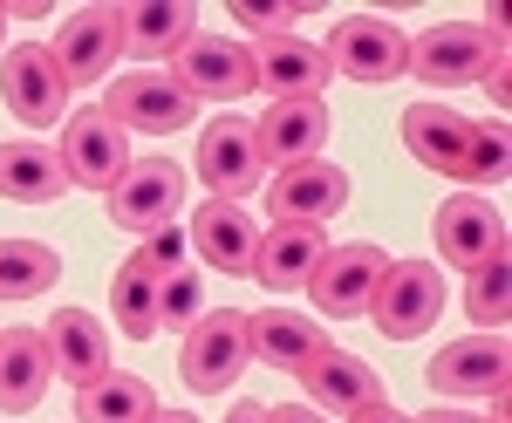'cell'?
Here are the masks:
<instances>
[{"mask_svg": "<svg viewBox=\"0 0 512 423\" xmlns=\"http://www.w3.org/2000/svg\"><path fill=\"white\" fill-rule=\"evenodd\" d=\"M444 314V267L437 260H390L383 287L369 294V328L390 342H417Z\"/></svg>", "mask_w": 512, "mask_h": 423, "instance_id": "1", "label": "cell"}, {"mask_svg": "<svg viewBox=\"0 0 512 423\" xmlns=\"http://www.w3.org/2000/svg\"><path fill=\"white\" fill-rule=\"evenodd\" d=\"M171 82L192 96V103H239L260 89V62H253V41H219V35H192L171 55Z\"/></svg>", "mask_w": 512, "mask_h": 423, "instance_id": "2", "label": "cell"}, {"mask_svg": "<svg viewBox=\"0 0 512 423\" xmlns=\"http://www.w3.org/2000/svg\"><path fill=\"white\" fill-rule=\"evenodd\" d=\"M253 362L246 348V308H219V314H198L185 328V348H178V376L198 389V396H219L233 389Z\"/></svg>", "mask_w": 512, "mask_h": 423, "instance_id": "3", "label": "cell"}, {"mask_svg": "<svg viewBox=\"0 0 512 423\" xmlns=\"http://www.w3.org/2000/svg\"><path fill=\"white\" fill-rule=\"evenodd\" d=\"M321 55H328V76H349V82L410 76V35H396L383 14H349V21H335V35L321 41Z\"/></svg>", "mask_w": 512, "mask_h": 423, "instance_id": "4", "label": "cell"}, {"mask_svg": "<svg viewBox=\"0 0 512 423\" xmlns=\"http://www.w3.org/2000/svg\"><path fill=\"white\" fill-rule=\"evenodd\" d=\"M103 198H110V226L151 239L171 226V212H185V171L171 157H130V171Z\"/></svg>", "mask_w": 512, "mask_h": 423, "instance_id": "5", "label": "cell"}, {"mask_svg": "<svg viewBox=\"0 0 512 423\" xmlns=\"http://www.w3.org/2000/svg\"><path fill=\"white\" fill-rule=\"evenodd\" d=\"M506 62V48H492L485 28H465V21H444L431 35L410 41V76L424 89H465V82H485Z\"/></svg>", "mask_w": 512, "mask_h": 423, "instance_id": "6", "label": "cell"}, {"mask_svg": "<svg viewBox=\"0 0 512 423\" xmlns=\"http://www.w3.org/2000/svg\"><path fill=\"white\" fill-rule=\"evenodd\" d=\"M198 178H205V192L212 198H246L267 185V157H260V130L246 123V116H219V123H205V137H198Z\"/></svg>", "mask_w": 512, "mask_h": 423, "instance_id": "7", "label": "cell"}, {"mask_svg": "<svg viewBox=\"0 0 512 423\" xmlns=\"http://www.w3.org/2000/svg\"><path fill=\"white\" fill-rule=\"evenodd\" d=\"M55 157H62L69 185H82V192H110L123 171H130V130H117L103 110H76L69 123H62Z\"/></svg>", "mask_w": 512, "mask_h": 423, "instance_id": "8", "label": "cell"}, {"mask_svg": "<svg viewBox=\"0 0 512 423\" xmlns=\"http://www.w3.org/2000/svg\"><path fill=\"white\" fill-rule=\"evenodd\" d=\"M192 110H198V103L171 82V69L117 76V82H110V103H103V116H110L117 130H144V137H171V130H185Z\"/></svg>", "mask_w": 512, "mask_h": 423, "instance_id": "9", "label": "cell"}, {"mask_svg": "<svg viewBox=\"0 0 512 423\" xmlns=\"http://www.w3.org/2000/svg\"><path fill=\"white\" fill-rule=\"evenodd\" d=\"M0 96H7V110L21 116V123H35V130H55V116H69V82L55 69L48 41H28V48L0 55Z\"/></svg>", "mask_w": 512, "mask_h": 423, "instance_id": "10", "label": "cell"}, {"mask_svg": "<svg viewBox=\"0 0 512 423\" xmlns=\"http://www.w3.org/2000/svg\"><path fill=\"white\" fill-rule=\"evenodd\" d=\"M48 55H55V69H62L69 89H96V82H110V62L123 55L117 7H76V14L55 28Z\"/></svg>", "mask_w": 512, "mask_h": 423, "instance_id": "11", "label": "cell"}, {"mask_svg": "<svg viewBox=\"0 0 512 423\" xmlns=\"http://www.w3.org/2000/svg\"><path fill=\"white\" fill-rule=\"evenodd\" d=\"M383 246H328L321 267L308 273V301H315L328 321H349V314H369V294L383 287Z\"/></svg>", "mask_w": 512, "mask_h": 423, "instance_id": "12", "label": "cell"}, {"mask_svg": "<svg viewBox=\"0 0 512 423\" xmlns=\"http://www.w3.org/2000/svg\"><path fill=\"white\" fill-rule=\"evenodd\" d=\"M260 157L267 164H315L321 151H328V130H335V116H328V103L321 96H280V103H267L260 110Z\"/></svg>", "mask_w": 512, "mask_h": 423, "instance_id": "13", "label": "cell"}, {"mask_svg": "<svg viewBox=\"0 0 512 423\" xmlns=\"http://www.w3.org/2000/svg\"><path fill=\"white\" fill-rule=\"evenodd\" d=\"M185 246L219 273H253L260 226H253V212H239L233 198H205V205L192 212V226H185Z\"/></svg>", "mask_w": 512, "mask_h": 423, "instance_id": "14", "label": "cell"}, {"mask_svg": "<svg viewBox=\"0 0 512 423\" xmlns=\"http://www.w3.org/2000/svg\"><path fill=\"white\" fill-rule=\"evenodd\" d=\"M431 232H437V260H444V267H465V273L506 246V219H499L485 198H472V192L444 198L437 219H431Z\"/></svg>", "mask_w": 512, "mask_h": 423, "instance_id": "15", "label": "cell"}, {"mask_svg": "<svg viewBox=\"0 0 512 423\" xmlns=\"http://www.w3.org/2000/svg\"><path fill=\"white\" fill-rule=\"evenodd\" d=\"M301 389L315 396L321 417H362L369 403H383V376H376L362 355H349V348L315 355V362L301 369Z\"/></svg>", "mask_w": 512, "mask_h": 423, "instance_id": "16", "label": "cell"}, {"mask_svg": "<svg viewBox=\"0 0 512 423\" xmlns=\"http://www.w3.org/2000/svg\"><path fill=\"white\" fill-rule=\"evenodd\" d=\"M41 342H48V362H55L62 383L89 389L96 376H110V328H103L89 308H62L48 328H41Z\"/></svg>", "mask_w": 512, "mask_h": 423, "instance_id": "17", "label": "cell"}, {"mask_svg": "<svg viewBox=\"0 0 512 423\" xmlns=\"http://www.w3.org/2000/svg\"><path fill=\"white\" fill-rule=\"evenodd\" d=\"M424 383L437 396H492L506 389V342L499 335H465V342H444L424 369Z\"/></svg>", "mask_w": 512, "mask_h": 423, "instance_id": "18", "label": "cell"}, {"mask_svg": "<svg viewBox=\"0 0 512 423\" xmlns=\"http://www.w3.org/2000/svg\"><path fill=\"white\" fill-rule=\"evenodd\" d=\"M246 348H253V362H267L280 376H301L315 355H328V335H321V321L308 314H287V308H267V314H246Z\"/></svg>", "mask_w": 512, "mask_h": 423, "instance_id": "19", "label": "cell"}, {"mask_svg": "<svg viewBox=\"0 0 512 423\" xmlns=\"http://www.w3.org/2000/svg\"><path fill=\"white\" fill-rule=\"evenodd\" d=\"M321 253H328L321 226H301V219H274V232H260V253H253V280H260L267 294H294V287H308V273L321 267Z\"/></svg>", "mask_w": 512, "mask_h": 423, "instance_id": "20", "label": "cell"}, {"mask_svg": "<svg viewBox=\"0 0 512 423\" xmlns=\"http://www.w3.org/2000/svg\"><path fill=\"white\" fill-rule=\"evenodd\" d=\"M349 205V171L342 164H287L274 178V219H301V226H321V219H335Z\"/></svg>", "mask_w": 512, "mask_h": 423, "instance_id": "21", "label": "cell"}, {"mask_svg": "<svg viewBox=\"0 0 512 423\" xmlns=\"http://www.w3.org/2000/svg\"><path fill=\"white\" fill-rule=\"evenodd\" d=\"M117 35H123V55L171 62V55L198 35V14L185 0H137V7H117Z\"/></svg>", "mask_w": 512, "mask_h": 423, "instance_id": "22", "label": "cell"}, {"mask_svg": "<svg viewBox=\"0 0 512 423\" xmlns=\"http://www.w3.org/2000/svg\"><path fill=\"white\" fill-rule=\"evenodd\" d=\"M55 383V362H48V342L35 328H7L0 335V417H28Z\"/></svg>", "mask_w": 512, "mask_h": 423, "instance_id": "23", "label": "cell"}, {"mask_svg": "<svg viewBox=\"0 0 512 423\" xmlns=\"http://www.w3.org/2000/svg\"><path fill=\"white\" fill-rule=\"evenodd\" d=\"M253 62H260V89L267 96H321L328 89V55H321V41H301V35H274L253 48Z\"/></svg>", "mask_w": 512, "mask_h": 423, "instance_id": "24", "label": "cell"}, {"mask_svg": "<svg viewBox=\"0 0 512 423\" xmlns=\"http://www.w3.org/2000/svg\"><path fill=\"white\" fill-rule=\"evenodd\" d=\"M171 267H158V253L151 246H137L130 260H123L117 287H110V314H117V335L123 342H151L158 335V280Z\"/></svg>", "mask_w": 512, "mask_h": 423, "instance_id": "25", "label": "cell"}, {"mask_svg": "<svg viewBox=\"0 0 512 423\" xmlns=\"http://www.w3.org/2000/svg\"><path fill=\"white\" fill-rule=\"evenodd\" d=\"M403 144H410L417 164L458 178V157H465V144H472V123H465L458 110H444V103H410V110H403Z\"/></svg>", "mask_w": 512, "mask_h": 423, "instance_id": "26", "label": "cell"}, {"mask_svg": "<svg viewBox=\"0 0 512 423\" xmlns=\"http://www.w3.org/2000/svg\"><path fill=\"white\" fill-rule=\"evenodd\" d=\"M69 192V171L48 144H0V198L14 205H55Z\"/></svg>", "mask_w": 512, "mask_h": 423, "instance_id": "27", "label": "cell"}, {"mask_svg": "<svg viewBox=\"0 0 512 423\" xmlns=\"http://www.w3.org/2000/svg\"><path fill=\"white\" fill-rule=\"evenodd\" d=\"M151 417H158V396H151L144 376L110 369L89 389H76V423H151Z\"/></svg>", "mask_w": 512, "mask_h": 423, "instance_id": "28", "label": "cell"}, {"mask_svg": "<svg viewBox=\"0 0 512 423\" xmlns=\"http://www.w3.org/2000/svg\"><path fill=\"white\" fill-rule=\"evenodd\" d=\"M62 280V253L41 239H0V301H41Z\"/></svg>", "mask_w": 512, "mask_h": 423, "instance_id": "29", "label": "cell"}, {"mask_svg": "<svg viewBox=\"0 0 512 423\" xmlns=\"http://www.w3.org/2000/svg\"><path fill=\"white\" fill-rule=\"evenodd\" d=\"M506 301H512V267H506V246H499V253H492V260H478L472 280H465V314H472L485 335H499Z\"/></svg>", "mask_w": 512, "mask_h": 423, "instance_id": "30", "label": "cell"}, {"mask_svg": "<svg viewBox=\"0 0 512 423\" xmlns=\"http://www.w3.org/2000/svg\"><path fill=\"white\" fill-rule=\"evenodd\" d=\"M506 151H512L506 123H472V144H465V157H458V178H465V185H499L506 164H512Z\"/></svg>", "mask_w": 512, "mask_h": 423, "instance_id": "31", "label": "cell"}, {"mask_svg": "<svg viewBox=\"0 0 512 423\" xmlns=\"http://www.w3.org/2000/svg\"><path fill=\"white\" fill-rule=\"evenodd\" d=\"M198 314H205V273L178 260L158 280V328H192Z\"/></svg>", "mask_w": 512, "mask_h": 423, "instance_id": "32", "label": "cell"}, {"mask_svg": "<svg viewBox=\"0 0 512 423\" xmlns=\"http://www.w3.org/2000/svg\"><path fill=\"white\" fill-rule=\"evenodd\" d=\"M233 21L246 28V35L274 41V35H294V21H301V7H253V0H239V7H233Z\"/></svg>", "mask_w": 512, "mask_h": 423, "instance_id": "33", "label": "cell"}, {"mask_svg": "<svg viewBox=\"0 0 512 423\" xmlns=\"http://www.w3.org/2000/svg\"><path fill=\"white\" fill-rule=\"evenodd\" d=\"M267 423H328V417L315 403H280V410H267Z\"/></svg>", "mask_w": 512, "mask_h": 423, "instance_id": "34", "label": "cell"}, {"mask_svg": "<svg viewBox=\"0 0 512 423\" xmlns=\"http://www.w3.org/2000/svg\"><path fill=\"white\" fill-rule=\"evenodd\" d=\"M349 423H417V417L390 410V396H383V403H369V410H362V417H349Z\"/></svg>", "mask_w": 512, "mask_h": 423, "instance_id": "35", "label": "cell"}, {"mask_svg": "<svg viewBox=\"0 0 512 423\" xmlns=\"http://www.w3.org/2000/svg\"><path fill=\"white\" fill-rule=\"evenodd\" d=\"M417 423H492V417H472V410H424Z\"/></svg>", "mask_w": 512, "mask_h": 423, "instance_id": "36", "label": "cell"}, {"mask_svg": "<svg viewBox=\"0 0 512 423\" xmlns=\"http://www.w3.org/2000/svg\"><path fill=\"white\" fill-rule=\"evenodd\" d=\"M226 423H267V403H233Z\"/></svg>", "mask_w": 512, "mask_h": 423, "instance_id": "37", "label": "cell"}, {"mask_svg": "<svg viewBox=\"0 0 512 423\" xmlns=\"http://www.w3.org/2000/svg\"><path fill=\"white\" fill-rule=\"evenodd\" d=\"M151 423H198V417H192V410H158Z\"/></svg>", "mask_w": 512, "mask_h": 423, "instance_id": "38", "label": "cell"}, {"mask_svg": "<svg viewBox=\"0 0 512 423\" xmlns=\"http://www.w3.org/2000/svg\"><path fill=\"white\" fill-rule=\"evenodd\" d=\"M0 41H7V7H0Z\"/></svg>", "mask_w": 512, "mask_h": 423, "instance_id": "39", "label": "cell"}]
</instances>
